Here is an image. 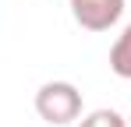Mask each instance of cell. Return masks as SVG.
I'll list each match as a JSON object with an SVG mask.
<instances>
[{
	"mask_svg": "<svg viewBox=\"0 0 131 127\" xmlns=\"http://www.w3.org/2000/svg\"><path fill=\"white\" fill-rule=\"evenodd\" d=\"M71 14L89 32H106L124 14V0H71Z\"/></svg>",
	"mask_w": 131,
	"mask_h": 127,
	"instance_id": "2",
	"label": "cell"
},
{
	"mask_svg": "<svg viewBox=\"0 0 131 127\" xmlns=\"http://www.w3.org/2000/svg\"><path fill=\"white\" fill-rule=\"evenodd\" d=\"M110 71L117 78H131V25L124 28V35L113 42V49H110Z\"/></svg>",
	"mask_w": 131,
	"mask_h": 127,
	"instance_id": "3",
	"label": "cell"
},
{
	"mask_svg": "<svg viewBox=\"0 0 131 127\" xmlns=\"http://www.w3.org/2000/svg\"><path fill=\"white\" fill-rule=\"evenodd\" d=\"M36 113L46 124H71L82 113V92L67 81H50L36 92Z\"/></svg>",
	"mask_w": 131,
	"mask_h": 127,
	"instance_id": "1",
	"label": "cell"
},
{
	"mask_svg": "<svg viewBox=\"0 0 131 127\" xmlns=\"http://www.w3.org/2000/svg\"><path fill=\"white\" fill-rule=\"evenodd\" d=\"M82 127H124V120H121L113 109H96L92 117L82 120Z\"/></svg>",
	"mask_w": 131,
	"mask_h": 127,
	"instance_id": "4",
	"label": "cell"
}]
</instances>
